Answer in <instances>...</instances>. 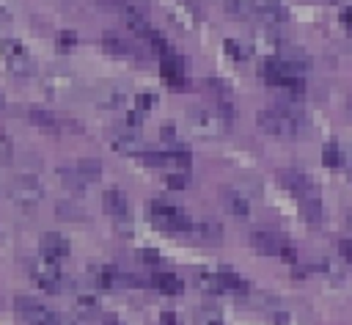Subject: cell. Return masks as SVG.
<instances>
[{
  "mask_svg": "<svg viewBox=\"0 0 352 325\" xmlns=\"http://www.w3.org/2000/svg\"><path fill=\"white\" fill-rule=\"evenodd\" d=\"M102 204H104V212L110 218H116V220H121V218L126 220L129 218V201L118 187H107L104 196H102Z\"/></svg>",
  "mask_w": 352,
  "mask_h": 325,
  "instance_id": "cell-12",
  "label": "cell"
},
{
  "mask_svg": "<svg viewBox=\"0 0 352 325\" xmlns=\"http://www.w3.org/2000/svg\"><path fill=\"white\" fill-rule=\"evenodd\" d=\"M165 185H168L170 190H184V187H187V176H182V174H168V176H165Z\"/></svg>",
  "mask_w": 352,
  "mask_h": 325,
  "instance_id": "cell-38",
  "label": "cell"
},
{
  "mask_svg": "<svg viewBox=\"0 0 352 325\" xmlns=\"http://www.w3.org/2000/svg\"><path fill=\"white\" fill-rule=\"evenodd\" d=\"M198 325H223V311L214 303H204L198 308Z\"/></svg>",
  "mask_w": 352,
  "mask_h": 325,
  "instance_id": "cell-25",
  "label": "cell"
},
{
  "mask_svg": "<svg viewBox=\"0 0 352 325\" xmlns=\"http://www.w3.org/2000/svg\"><path fill=\"white\" fill-rule=\"evenodd\" d=\"M102 325H121V322H118V319H116V317H107V319H104V322H102Z\"/></svg>",
  "mask_w": 352,
  "mask_h": 325,
  "instance_id": "cell-49",
  "label": "cell"
},
{
  "mask_svg": "<svg viewBox=\"0 0 352 325\" xmlns=\"http://www.w3.org/2000/svg\"><path fill=\"white\" fill-rule=\"evenodd\" d=\"M272 325H289V314L286 311H272Z\"/></svg>",
  "mask_w": 352,
  "mask_h": 325,
  "instance_id": "cell-45",
  "label": "cell"
},
{
  "mask_svg": "<svg viewBox=\"0 0 352 325\" xmlns=\"http://www.w3.org/2000/svg\"><path fill=\"white\" fill-rule=\"evenodd\" d=\"M151 286H157L162 295H182L184 281L176 273H157V275H151Z\"/></svg>",
  "mask_w": 352,
  "mask_h": 325,
  "instance_id": "cell-15",
  "label": "cell"
},
{
  "mask_svg": "<svg viewBox=\"0 0 352 325\" xmlns=\"http://www.w3.org/2000/svg\"><path fill=\"white\" fill-rule=\"evenodd\" d=\"M28 118H30L36 127H41V129H58V127H60L58 118H55L50 110H38V107H36V110L28 113Z\"/></svg>",
  "mask_w": 352,
  "mask_h": 325,
  "instance_id": "cell-27",
  "label": "cell"
},
{
  "mask_svg": "<svg viewBox=\"0 0 352 325\" xmlns=\"http://www.w3.org/2000/svg\"><path fill=\"white\" fill-rule=\"evenodd\" d=\"M11 151H14V140H11V135L8 132H3L0 129V160L6 162V160H11Z\"/></svg>",
  "mask_w": 352,
  "mask_h": 325,
  "instance_id": "cell-35",
  "label": "cell"
},
{
  "mask_svg": "<svg viewBox=\"0 0 352 325\" xmlns=\"http://www.w3.org/2000/svg\"><path fill=\"white\" fill-rule=\"evenodd\" d=\"M349 226H352V215H349Z\"/></svg>",
  "mask_w": 352,
  "mask_h": 325,
  "instance_id": "cell-52",
  "label": "cell"
},
{
  "mask_svg": "<svg viewBox=\"0 0 352 325\" xmlns=\"http://www.w3.org/2000/svg\"><path fill=\"white\" fill-rule=\"evenodd\" d=\"M338 251H341V256H344L346 262H352V240H344V242L338 245Z\"/></svg>",
  "mask_w": 352,
  "mask_h": 325,
  "instance_id": "cell-43",
  "label": "cell"
},
{
  "mask_svg": "<svg viewBox=\"0 0 352 325\" xmlns=\"http://www.w3.org/2000/svg\"><path fill=\"white\" fill-rule=\"evenodd\" d=\"M349 116H352V99H349Z\"/></svg>",
  "mask_w": 352,
  "mask_h": 325,
  "instance_id": "cell-51",
  "label": "cell"
},
{
  "mask_svg": "<svg viewBox=\"0 0 352 325\" xmlns=\"http://www.w3.org/2000/svg\"><path fill=\"white\" fill-rule=\"evenodd\" d=\"M124 99H126L124 88H102L99 91V105L102 107H118V105H124Z\"/></svg>",
  "mask_w": 352,
  "mask_h": 325,
  "instance_id": "cell-26",
  "label": "cell"
},
{
  "mask_svg": "<svg viewBox=\"0 0 352 325\" xmlns=\"http://www.w3.org/2000/svg\"><path fill=\"white\" fill-rule=\"evenodd\" d=\"M322 162H324L327 168H341V162H344L341 146H338V143H327V146L322 149Z\"/></svg>",
  "mask_w": 352,
  "mask_h": 325,
  "instance_id": "cell-29",
  "label": "cell"
},
{
  "mask_svg": "<svg viewBox=\"0 0 352 325\" xmlns=\"http://www.w3.org/2000/svg\"><path fill=\"white\" fill-rule=\"evenodd\" d=\"M190 121V129L201 138H217V135H226L228 127H231V116H226L223 110L217 107H195L190 110L187 116Z\"/></svg>",
  "mask_w": 352,
  "mask_h": 325,
  "instance_id": "cell-1",
  "label": "cell"
},
{
  "mask_svg": "<svg viewBox=\"0 0 352 325\" xmlns=\"http://www.w3.org/2000/svg\"><path fill=\"white\" fill-rule=\"evenodd\" d=\"M195 284H198V289L206 292V295H223V292H226V289H223V281H220V273H198V275H195Z\"/></svg>",
  "mask_w": 352,
  "mask_h": 325,
  "instance_id": "cell-19",
  "label": "cell"
},
{
  "mask_svg": "<svg viewBox=\"0 0 352 325\" xmlns=\"http://www.w3.org/2000/svg\"><path fill=\"white\" fill-rule=\"evenodd\" d=\"M135 105H138V110H143V113H148L154 105H157V94H140L138 99H135Z\"/></svg>",
  "mask_w": 352,
  "mask_h": 325,
  "instance_id": "cell-37",
  "label": "cell"
},
{
  "mask_svg": "<svg viewBox=\"0 0 352 325\" xmlns=\"http://www.w3.org/2000/svg\"><path fill=\"white\" fill-rule=\"evenodd\" d=\"M280 182H283V187L297 198V201H308V198H319V185L305 174V171H297V168H292V171H283V176H280Z\"/></svg>",
  "mask_w": 352,
  "mask_h": 325,
  "instance_id": "cell-6",
  "label": "cell"
},
{
  "mask_svg": "<svg viewBox=\"0 0 352 325\" xmlns=\"http://www.w3.org/2000/svg\"><path fill=\"white\" fill-rule=\"evenodd\" d=\"M220 204H223V209H226L228 215H234V218H248V215H250V198L242 196L236 187H223V190H220Z\"/></svg>",
  "mask_w": 352,
  "mask_h": 325,
  "instance_id": "cell-11",
  "label": "cell"
},
{
  "mask_svg": "<svg viewBox=\"0 0 352 325\" xmlns=\"http://www.w3.org/2000/svg\"><path fill=\"white\" fill-rule=\"evenodd\" d=\"M60 41H63V44H74L77 36H74V33H60Z\"/></svg>",
  "mask_w": 352,
  "mask_h": 325,
  "instance_id": "cell-48",
  "label": "cell"
},
{
  "mask_svg": "<svg viewBox=\"0 0 352 325\" xmlns=\"http://www.w3.org/2000/svg\"><path fill=\"white\" fill-rule=\"evenodd\" d=\"M38 251H41L44 259H50V262H60V259L69 256L72 245H69V240H66L63 234L47 231V234H41V240H38Z\"/></svg>",
  "mask_w": 352,
  "mask_h": 325,
  "instance_id": "cell-9",
  "label": "cell"
},
{
  "mask_svg": "<svg viewBox=\"0 0 352 325\" xmlns=\"http://www.w3.org/2000/svg\"><path fill=\"white\" fill-rule=\"evenodd\" d=\"M94 284L99 289H116V286H121V270L107 267V264L94 267Z\"/></svg>",
  "mask_w": 352,
  "mask_h": 325,
  "instance_id": "cell-16",
  "label": "cell"
},
{
  "mask_svg": "<svg viewBox=\"0 0 352 325\" xmlns=\"http://www.w3.org/2000/svg\"><path fill=\"white\" fill-rule=\"evenodd\" d=\"M160 138H162L165 143H170V146H173V140H176V127H173L170 121H168V124H162V127H160Z\"/></svg>",
  "mask_w": 352,
  "mask_h": 325,
  "instance_id": "cell-41",
  "label": "cell"
},
{
  "mask_svg": "<svg viewBox=\"0 0 352 325\" xmlns=\"http://www.w3.org/2000/svg\"><path fill=\"white\" fill-rule=\"evenodd\" d=\"M160 72L165 77L168 85L173 88H182L184 85V58L176 55V52H165L162 61H160Z\"/></svg>",
  "mask_w": 352,
  "mask_h": 325,
  "instance_id": "cell-10",
  "label": "cell"
},
{
  "mask_svg": "<svg viewBox=\"0 0 352 325\" xmlns=\"http://www.w3.org/2000/svg\"><path fill=\"white\" fill-rule=\"evenodd\" d=\"M30 275H33V281H36V284H38L44 292H50V295L60 292V284H63V273L58 270V262L41 259V262H36V264H33Z\"/></svg>",
  "mask_w": 352,
  "mask_h": 325,
  "instance_id": "cell-8",
  "label": "cell"
},
{
  "mask_svg": "<svg viewBox=\"0 0 352 325\" xmlns=\"http://www.w3.org/2000/svg\"><path fill=\"white\" fill-rule=\"evenodd\" d=\"M102 47H104V52H110V55H116V58L132 52V47H129L121 36H116V33H104V36H102Z\"/></svg>",
  "mask_w": 352,
  "mask_h": 325,
  "instance_id": "cell-21",
  "label": "cell"
},
{
  "mask_svg": "<svg viewBox=\"0 0 352 325\" xmlns=\"http://www.w3.org/2000/svg\"><path fill=\"white\" fill-rule=\"evenodd\" d=\"M0 107H3V99H0Z\"/></svg>",
  "mask_w": 352,
  "mask_h": 325,
  "instance_id": "cell-53",
  "label": "cell"
},
{
  "mask_svg": "<svg viewBox=\"0 0 352 325\" xmlns=\"http://www.w3.org/2000/svg\"><path fill=\"white\" fill-rule=\"evenodd\" d=\"M151 220H154V226L173 231V234H184L192 229V220L187 218V212L168 201H151Z\"/></svg>",
  "mask_w": 352,
  "mask_h": 325,
  "instance_id": "cell-2",
  "label": "cell"
},
{
  "mask_svg": "<svg viewBox=\"0 0 352 325\" xmlns=\"http://www.w3.org/2000/svg\"><path fill=\"white\" fill-rule=\"evenodd\" d=\"M220 281H223V289L226 292H234V295H248L250 292V284L242 275L231 273V270H220Z\"/></svg>",
  "mask_w": 352,
  "mask_h": 325,
  "instance_id": "cell-18",
  "label": "cell"
},
{
  "mask_svg": "<svg viewBox=\"0 0 352 325\" xmlns=\"http://www.w3.org/2000/svg\"><path fill=\"white\" fill-rule=\"evenodd\" d=\"M110 146L116 149V151H124V154H132V151H138V138L135 135H129V132H116L113 138H110Z\"/></svg>",
  "mask_w": 352,
  "mask_h": 325,
  "instance_id": "cell-24",
  "label": "cell"
},
{
  "mask_svg": "<svg viewBox=\"0 0 352 325\" xmlns=\"http://www.w3.org/2000/svg\"><path fill=\"white\" fill-rule=\"evenodd\" d=\"M258 127H261V132L275 135V138H294L302 124L297 118H292L289 113H283L280 107H270V110L258 113Z\"/></svg>",
  "mask_w": 352,
  "mask_h": 325,
  "instance_id": "cell-3",
  "label": "cell"
},
{
  "mask_svg": "<svg viewBox=\"0 0 352 325\" xmlns=\"http://www.w3.org/2000/svg\"><path fill=\"white\" fill-rule=\"evenodd\" d=\"M190 234H195L201 242H212V245H217V242H220L223 229H220L214 220H201V223H192Z\"/></svg>",
  "mask_w": 352,
  "mask_h": 325,
  "instance_id": "cell-17",
  "label": "cell"
},
{
  "mask_svg": "<svg viewBox=\"0 0 352 325\" xmlns=\"http://www.w3.org/2000/svg\"><path fill=\"white\" fill-rule=\"evenodd\" d=\"M143 41H146V44H148V50H151V52H157V55H165V52H170V50H168V41H165V36H162V33H157L154 28H151V30L143 36Z\"/></svg>",
  "mask_w": 352,
  "mask_h": 325,
  "instance_id": "cell-30",
  "label": "cell"
},
{
  "mask_svg": "<svg viewBox=\"0 0 352 325\" xmlns=\"http://www.w3.org/2000/svg\"><path fill=\"white\" fill-rule=\"evenodd\" d=\"M138 160H140L143 165H151V168H165V165H170V162H168V154H162V151H138Z\"/></svg>",
  "mask_w": 352,
  "mask_h": 325,
  "instance_id": "cell-32",
  "label": "cell"
},
{
  "mask_svg": "<svg viewBox=\"0 0 352 325\" xmlns=\"http://www.w3.org/2000/svg\"><path fill=\"white\" fill-rule=\"evenodd\" d=\"M74 171H77L85 182H96V179L102 176V165H99V160H88V157H85V160H77V162H74Z\"/></svg>",
  "mask_w": 352,
  "mask_h": 325,
  "instance_id": "cell-23",
  "label": "cell"
},
{
  "mask_svg": "<svg viewBox=\"0 0 352 325\" xmlns=\"http://www.w3.org/2000/svg\"><path fill=\"white\" fill-rule=\"evenodd\" d=\"M140 121H143V110H132V113L126 116V124H129V127H138Z\"/></svg>",
  "mask_w": 352,
  "mask_h": 325,
  "instance_id": "cell-44",
  "label": "cell"
},
{
  "mask_svg": "<svg viewBox=\"0 0 352 325\" xmlns=\"http://www.w3.org/2000/svg\"><path fill=\"white\" fill-rule=\"evenodd\" d=\"M168 162H170V165H176V168H184V171H187V168H190V162H192V157H190V151H187V149H179V146H176V149H170V151H168Z\"/></svg>",
  "mask_w": 352,
  "mask_h": 325,
  "instance_id": "cell-34",
  "label": "cell"
},
{
  "mask_svg": "<svg viewBox=\"0 0 352 325\" xmlns=\"http://www.w3.org/2000/svg\"><path fill=\"white\" fill-rule=\"evenodd\" d=\"M0 55H3V63L11 69V74H16V77H30L36 72L30 52L16 39H3L0 41Z\"/></svg>",
  "mask_w": 352,
  "mask_h": 325,
  "instance_id": "cell-4",
  "label": "cell"
},
{
  "mask_svg": "<svg viewBox=\"0 0 352 325\" xmlns=\"http://www.w3.org/2000/svg\"><path fill=\"white\" fill-rule=\"evenodd\" d=\"M14 308H16V314H19L28 325H50L52 317H55V311H50L47 306H41L38 300H33V297H28V295H19V297L14 300Z\"/></svg>",
  "mask_w": 352,
  "mask_h": 325,
  "instance_id": "cell-7",
  "label": "cell"
},
{
  "mask_svg": "<svg viewBox=\"0 0 352 325\" xmlns=\"http://www.w3.org/2000/svg\"><path fill=\"white\" fill-rule=\"evenodd\" d=\"M74 311L82 314V317H94V314L99 311V300H96V295H91V292H80V295L74 297Z\"/></svg>",
  "mask_w": 352,
  "mask_h": 325,
  "instance_id": "cell-22",
  "label": "cell"
},
{
  "mask_svg": "<svg viewBox=\"0 0 352 325\" xmlns=\"http://www.w3.org/2000/svg\"><path fill=\"white\" fill-rule=\"evenodd\" d=\"M8 196H11V201H14L16 207H22V209H33V207L41 204V198H44V187H41V182H38L36 176L25 174V176H16V179L11 182Z\"/></svg>",
  "mask_w": 352,
  "mask_h": 325,
  "instance_id": "cell-5",
  "label": "cell"
},
{
  "mask_svg": "<svg viewBox=\"0 0 352 325\" xmlns=\"http://www.w3.org/2000/svg\"><path fill=\"white\" fill-rule=\"evenodd\" d=\"M256 17H261L267 22H283L286 6L280 0H256Z\"/></svg>",
  "mask_w": 352,
  "mask_h": 325,
  "instance_id": "cell-14",
  "label": "cell"
},
{
  "mask_svg": "<svg viewBox=\"0 0 352 325\" xmlns=\"http://www.w3.org/2000/svg\"><path fill=\"white\" fill-rule=\"evenodd\" d=\"M280 237L275 234V231H264V229H256V231H250V245L261 253V256H278V251H280Z\"/></svg>",
  "mask_w": 352,
  "mask_h": 325,
  "instance_id": "cell-13",
  "label": "cell"
},
{
  "mask_svg": "<svg viewBox=\"0 0 352 325\" xmlns=\"http://www.w3.org/2000/svg\"><path fill=\"white\" fill-rule=\"evenodd\" d=\"M302 204V215H305V220L308 223H319L322 220V201L319 198H308V201H300Z\"/></svg>",
  "mask_w": 352,
  "mask_h": 325,
  "instance_id": "cell-31",
  "label": "cell"
},
{
  "mask_svg": "<svg viewBox=\"0 0 352 325\" xmlns=\"http://www.w3.org/2000/svg\"><path fill=\"white\" fill-rule=\"evenodd\" d=\"M341 19H344V22H346V25L352 28V6H346V8L341 11Z\"/></svg>",
  "mask_w": 352,
  "mask_h": 325,
  "instance_id": "cell-46",
  "label": "cell"
},
{
  "mask_svg": "<svg viewBox=\"0 0 352 325\" xmlns=\"http://www.w3.org/2000/svg\"><path fill=\"white\" fill-rule=\"evenodd\" d=\"M160 325H179V317H176L173 311H162V317H160Z\"/></svg>",
  "mask_w": 352,
  "mask_h": 325,
  "instance_id": "cell-42",
  "label": "cell"
},
{
  "mask_svg": "<svg viewBox=\"0 0 352 325\" xmlns=\"http://www.w3.org/2000/svg\"><path fill=\"white\" fill-rule=\"evenodd\" d=\"M146 284H151V281H146L135 273H121V286H146Z\"/></svg>",
  "mask_w": 352,
  "mask_h": 325,
  "instance_id": "cell-40",
  "label": "cell"
},
{
  "mask_svg": "<svg viewBox=\"0 0 352 325\" xmlns=\"http://www.w3.org/2000/svg\"><path fill=\"white\" fill-rule=\"evenodd\" d=\"M349 176H352V149H349Z\"/></svg>",
  "mask_w": 352,
  "mask_h": 325,
  "instance_id": "cell-50",
  "label": "cell"
},
{
  "mask_svg": "<svg viewBox=\"0 0 352 325\" xmlns=\"http://www.w3.org/2000/svg\"><path fill=\"white\" fill-rule=\"evenodd\" d=\"M223 50H226L234 61H248V58H250V50H248L242 41H236V39H228V41L223 44Z\"/></svg>",
  "mask_w": 352,
  "mask_h": 325,
  "instance_id": "cell-33",
  "label": "cell"
},
{
  "mask_svg": "<svg viewBox=\"0 0 352 325\" xmlns=\"http://www.w3.org/2000/svg\"><path fill=\"white\" fill-rule=\"evenodd\" d=\"M226 11L234 19H250V17H256V3L253 0H226Z\"/></svg>",
  "mask_w": 352,
  "mask_h": 325,
  "instance_id": "cell-20",
  "label": "cell"
},
{
  "mask_svg": "<svg viewBox=\"0 0 352 325\" xmlns=\"http://www.w3.org/2000/svg\"><path fill=\"white\" fill-rule=\"evenodd\" d=\"M278 259H283V262H289V264H297V262H300V259H297V251H294V248H292V245H289L286 240L280 242V251H278Z\"/></svg>",
  "mask_w": 352,
  "mask_h": 325,
  "instance_id": "cell-36",
  "label": "cell"
},
{
  "mask_svg": "<svg viewBox=\"0 0 352 325\" xmlns=\"http://www.w3.org/2000/svg\"><path fill=\"white\" fill-rule=\"evenodd\" d=\"M138 259H140L143 264H160V253H157L154 248H140V251H138Z\"/></svg>",
  "mask_w": 352,
  "mask_h": 325,
  "instance_id": "cell-39",
  "label": "cell"
},
{
  "mask_svg": "<svg viewBox=\"0 0 352 325\" xmlns=\"http://www.w3.org/2000/svg\"><path fill=\"white\" fill-rule=\"evenodd\" d=\"M50 325H74V322H69V319H66V317H60V314H55V317H52V322H50Z\"/></svg>",
  "mask_w": 352,
  "mask_h": 325,
  "instance_id": "cell-47",
  "label": "cell"
},
{
  "mask_svg": "<svg viewBox=\"0 0 352 325\" xmlns=\"http://www.w3.org/2000/svg\"><path fill=\"white\" fill-rule=\"evenodd\" d=\"M60 179H63V185H66L72 193H85V179L74 171V165H72V168H63V171H60Z\"/></svg>",
  "mask_w": 352,
  "mask_h": 325,
  "instance_id": "cell-28",
  "label": "cell"
}]
</instances>
